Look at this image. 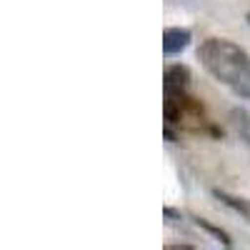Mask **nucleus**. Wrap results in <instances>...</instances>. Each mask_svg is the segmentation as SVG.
<instances>
[{
    "label": "nucleus",
    "mask_w": 250,
    "mask_h": 250,
    "mask_svg": "<svg viewBox=\"0 0 250 250\" xmlns=\"http://www.w3.org/2000/svg\"><path fill=\"white\" fill-rule=\"evenodd\" d=\"M203 68L215 80L230 85L238 95L250 98V55L223 38L205 40L198 50Z\"/></svg>",
    "instance_id": "f257e3e1"
},
{
    "label": "nucleus",
    "mask_w": 250,
    "mask_h": 250,
    "mask_svg": "<svg viewBox=\"0 0 250 250\" xmlns=\"http://www.w3.org/2000/svg\"><path fill=\"white\" fill-rule=\"evenodd\" d=\"M190 40H193V35H190L188 28H165V33H163V53L165 55H178L190 45Z\"/></svg>",
    "instance_id": "f03ea898"
},
{
    "label": "nucleus",
    "mask_w": 250,
    "mask_h": 250,
    "mask_svg": "<svg viewBox=\"0 0 250 250\" xmlns=\"http://www.w3.org/2000/svg\"><path fill=\"white\" fill-rule=\"evenodd\" d=\"M188 83H190V70L185 65H170L165 70V93L168 95H178L188 88Z\"/></svg>",
    "instance_id": "7ed1b4c3"
},
{
    "label": "nucleus",
    "mask_w": 250,
    "mask_h": 250,
    "mask_svg": "<svg viewBox=\"0 0 250 250\" xmlns=\"http://www.w3.org/2000/svg\"><path fill=\"white\" fill-rule=\"evenodd\" d=\"M213 195H215L220 203H225L228 208H233L235 213H240L243 218H248V220H250V205H248L245 200H240V198H235V195H228L225 190H213Z\"/></svg>",
    "instance_id": "20e7f679"
},
{
    "label": "nucleus",
    "mask_w": 250,
    "mask_h": 250,
    "mask_svg": "<svg viewBox=\"0 0 250 250\" xmlns=\"http://www.w3.org/2000/svg\"><path fill=\"white\" fill-rule=\"evenodd\" d=\"M195 225L198 228H203V230H208V233H210V235H215L223 245H228V248H230V235H228L225 230H220V228H215L213 223H208L205 218H195Z\"/></svg>",
    "instance_id": "39448f33"
},
{
    "label": "nucleus",
    "mask_w": 250,
    "mask_h": 250,
    "mask_svg": "<svg viewBox=\"0 0 250 250\" xmlns=\"http://www.w3.org/2000/svg\"><path fill=\"white\" fill-rule=\"evenodd\" d=\"M245 20H248V23H250V13H248V15H245Z\"/></svg>",
    "instance_id": "423d86ee"
}]
</instances>
